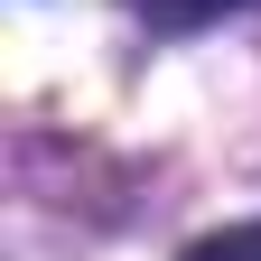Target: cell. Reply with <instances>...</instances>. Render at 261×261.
<instances>
[{
    "label": "cell",
    "instance_id": "1",
    "mask_svg": "<svg viewBox=\"0 0 261 261\" xmlns=\"http://www.w3.org/2000/svg\"><path fill=\"white\" fill-rule=\"evenodd\" d=\"M187 261H261V224H233V233H205Z\"/></svg>",
    "mask_w": 261,
    "mask_h": 261
},
{
    "label": "cell",
    "instance_id": "2",
    "mask_svg": "<svg viewBox=\"0 0 261 261\" xmlns=\"http://www.w3.org/2000/svg\"><path fill=\"white\" fill-rule=\"evenodd\" d=\"M130 10H149V19L187 28V19H215V10H252V0H130Z\"/></svg>",
    "mask_w": 261,
    "mask_h": 261
}]
</instances>
